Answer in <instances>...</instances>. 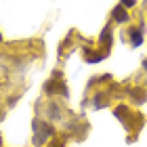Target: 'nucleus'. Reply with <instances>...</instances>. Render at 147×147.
<instances>
[{"instance_id":"1","label":"nucleus","mask_w":147,"mask_h":147,"mask_svg":"<svg viewBox=\"0 0 147 147\" xmlns=\"http://www.w3.org/2000/svg\"><path fill=\"white\" fill-rule=\"evenodd\" d=\"M32 128H34V145H42L49 141V137L55 135V130L49 126V122H42V120H34Z\"/></svg>"},{"instance_id":"2","label":"nucleus","mask_w":147,"mask_h":147,"mask_svg":"<svg viewBox=\"0 0 147 147\" xmlns=\"http://www.w3.org/2000/svg\"><path fill=\"white\" fill-rule=\"evenodd\" d=\"M44 90L49 92V95H53V92H59V95L67 97V86H65V82H61V71H55V74H53V78L46 82Z\"/></svg>"},{"instance_id":"3","label":"nucleus","mask_w":147,"mask_h":147,"mask_svg":"<svg viewBox=\"0 0 147 147\" xmlns=\"http://www.w3.org/2000/svg\"><path fill=\"white\" fill-rule=\"evenodd\" d=\"M113 116H116V120H120V122H128L130 120V107L128 105H118L116 109H113Z\"/></svg>"},{"instance_id":"4","label":"nucleus","mask_w":147,"mask_h":147,"mask_svg":"<svg viewBox=\"0 0 147 147\" xmlns=\"http://www.w3.org/2000/svg\"><path fill=\"white\" fill-rule=\"evenodd\" d=\"M111 15H113V19H116L118 23H126V21H128V13H126V9H124L122 4H120V6H116Z\"/></svg>"},{"instance_id":"5","label":"nucleus","mask_w":147,"mask_h":147,"mask_svg":"<svg viewBox=\"0 0 147 147\" xmlns=\"http://www.w3.org/2000/svg\"><path fill=\"white\" fill-rule=\"evenodd\" d=\"M128 36H130L132 46H141V44H143V32H141V30H135V28H132V30L128 32Z\"/></svg>"},{"instance_id":"6","label":"nucleus","mask_w":147,"mask_h":147,"mask_svg":"<svg viewBox=\"0 0 147 147\" xmlns=\"http://www.w3.org/2000/svg\"><path fill=\"white\" fill-rule=\"evenodd\" d=\"M130 97H132V103H145L147 92H145V88H132L130 90Z\"/></svg>"},{"instance_id":"7","label":"nucleus","mask_w":147,"mask_h":147,"mask_svg":"<svg viewBox=\"0 0 147 147\" xmlns=\"http://www.w3.org/2000/svg\"><path fill=\"white\" fill-rule=\"evenodd\" d=\"M49 118L53 120V122H59V120H61V109L57 107V103H49Z\"/></svg>"},{"instance_id":"8","label":"nucleus","mask_w":147,"mask_h":147,"mask_svg":"<svg viewBox=\"0 0 147 147\" xmlns=\"http://www.w3.org/2000/svg\"><path fill=\"white\" fill-rule=\"evenodd\" d=\"M99 42H103L105 46L111 44V25H105V28H103L101 36H99Z\"/></svg>"},{"instance_id":"9","label":"nucleus","mask_w":147,"mask_h":147,"mask_svg":"<svg viewBox=\"0 0 147 147\" xmlns=\"http://www.w3.org/2000/svg\"><path fill=\"white\" fill-rule=\"evenodd\" d=\"M107 101V95H105V92H97V97H95V107H105V103Z\"/></svg>"},{"instance_id":"10","label":"nucleus","mask_w":147,"mask_h":147,"mask_svg":"<svg viewBox=\"0 0 147 147\" xmlns=\"http://www.w3.org/2000/svg\"><path fill=\"white\" fill-rule=\"evenodd\" d=\"M105 57H107V51L99 53V55H86V61H88V63H97V61H103Z\"/></svg>"},{"instance_id":"11","label":"nucleus","mask_w":147,"mask_h":147,"mask_svg":"<svg viewBox=\"0 0 147 147\" xmlns=\"http://www.w3.org/2000/svg\"><path fill=\"white\" fill-rule=\"evenodd\" d=\"M137 4V0H122V6L124 9H130V6H135Z\"/></svg>"},{"instance_id":"12","label":"nucleus","mask_w":147,"mask_h":147,"mask_svg":"<svg viewBox=\"0 0 147 147\" xmlns=\"http://www.w3.org/2000/svg\"><path fill=\"white\" fill-rule=\"evenodd\" d=\"M51 147H65V143H59V141H53Z\"/></svg>"}]
</instances>
